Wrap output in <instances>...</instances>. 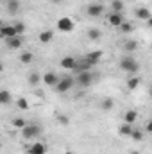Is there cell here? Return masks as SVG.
<instances>
[{"mask_svg": "<svg viewBox=\"0 0 152 154\" xmlns=\"http://www.w3.org/2000/svg\"><path fill=\"white\" fill-rule=\"evenodd\" d=\"M120 68H122L123 72L136 74V72L140 70V63H138V59H134V57H122V61H120Z\"/></svg>", "mask_w": 152, "mask_h": 154, "instance_id": "1", "label": "cell"}, {"mask_svg": "<svg viewBox=\"0 0 152 154\" xmlns=\"http://www.w3.org/2000/svg\"><path fill=\"white\" fill-rule=\"evenodd\" d=\"M41 134V127L39 125H34V124H27L25 127H22V136L25 138V140H29V138H36Z\"/></svg>", "mask_w": 152, "mask_h": 154, "instance_id": "2", "label": "cell"}, {"mask_svg": "<svg viewBox=\"0 0 152 154\" xmlns=\"http://www.w3.org/2000/svg\"><path fill=\"white\" fill-rule=\"evenodd\" d=\"M74 82H75L74 77H61V79L57 81V84H56V91H57V93H65V91H68V90L74 86Z\"/></svg>", "mask_w": 152, "mask_h": 154, "instance_id": "3", "label": "cell"}, {"mask_svg": "<svg viewBox=\"0 0 152 154\" xmlns=\"http://www.w3.org/2000/svg\"><path fill=\"white\" fill-rule=\"evenodd\" d=\"M97 77H99V74H91V72H79V74H77V82H79L81 86H90Z\"/></svg>", "mask_w": 152, "mask_h": 154, "instance_id": "4", "label": "cell"}, {"mask_svg": "<svg viewBox=\"0 0 152 154\" xmlns=\"http://www.w3.org/2000/svg\"><path fill=\"white\" fill-rule=\"evenodd\" d=\"M57 29H59L61 32H72V31H74V20L68 18V16L59 18V20H57Z\"/></svg>", "mask_w": 152, "mask_h": 154, "instance_id": "5", "label": "cell"}, {"mask_svg": "<svg viewBox=\"0 0 152 154\" xmlns=\"http://www.w3.org/2000/svg\"><path fill=\"white\" fill-rule=\"evenodd\" d=\"M86 13H88V16L97 18V16H100V14L104 13V5H102V4H90V5L86 7Z\"/></svg>", "mask_w": 152, "mask_h": 154, "instance_id": "6", "label": "cell"}, {"mask_svg": "<svg viewBox=\"0 0 152 154\" xmlns=\"http://www.w3.org/2000/svg\"><path fill=\"white\" fill-rule=\"evenodd\" d=\"M13 36H18L14 25H2L0 27V38L7 39V38H13Z\"/></svg>", "mask_w": 152, "mask_h": 154, "instance_id": "7", "label": "cell"}, {"mask_svg": "<svg viewBox=\"0 0 152 154\" xmlns=\"http://www.w3.org/2000/svg\"><path fill=\"white\" fill-rule=\"evenodd\" d=\"M90 68H91V65L86 61V57L75 59V66H74V70H75L77 74H79V72H90Z\"/></svg>", "mask_w": 152, "mask_h": 154, "instance_id": "8", "label": "cell"}, {"mask_svg": "<svg viewBox=\"0 0 152 154\" xmlns=\"http://www.w3.org/2000/svg\"><path fill=\"white\" fill-rule=\"evenodd\" d=\"M5 41H7V47L11 50H16V48H20L23 45V38L22 36H13V38H7Z\"/></svg>", "mask_w": 152, "mask_h": 154, "instance_id": "9", "label": "cell"}, {"mask_svg": "<svg viewBox=\"0 0 152 154\" xmlns=\"http://www.w3.org/2000/svg\"><path fill=\"white\" fill-rule=\"evenodd\" d=\"M41 79H43V82H45L47 86H56L57 81H59V77L56 75L54 72H47L45 75H41Z\"/></svg>", "mask_w": 152, "mask_h": 154, "instance_id": "10", "label": "cell"}, {"mask_svg": "<svg viewBox=\"0 0 152 154\" xmlns=\"http://www.w3.org/2000/svg\"><path fill=\"white\" fill-rule=\"evenodd\" d=\"M84 57H86V61H88V63L93 66V65H97V63L100 61V57H102V52H100V50H95V52H90V54H86Z\"/></svg>", "mask_w": 152, "mask_h": 154, "instance_id": "11", "label": "cell"}, {"mask_svg": "<svg viewBox=\"0 0 152 154\" xmlns=\"http://www.w3.org/2000/svg\"><path fill=\"white\" fill-rule=\"evenodd\" d=\"M27 152H29V154H45V152H47V147H45L43 143L36 142V143H32V145L27 149Z\"/></svg>", "mask_w": 152, "mask_h": 154, "instance_id": "12", "label": "cell"}, {"mask_svg": "<svg viewBox=\"0 0 152 154\" xmlns=\"http://www.w3.org/2000/svg\"><path fill=\"white\" fill-rule=\"evenodd\" d=\"M65 70H74V66H75V57H72V56H66V57H63L61 59V63H59Z\"/></svg>", "mask_w": 152, "mask_h": 154, "instance_id": "13", "label": "cell"}, {"mask_svg": "<svg viewBox=\"0 0 152 154\" xmlns=\"http://www.w3.org/2000/svg\"><path fill=\"white\" fill-rule=\"evenodd\" d=\"M122 22H125V20H123V13H111V14H109V23H111V25L118 27Z\"/></svg>", "mask_w": 152, "mask_h": 154, "instance_id": "14", "label": "cell"}, {"mask_svg": "<svg viewBox=\"0 0 152 154\" xmlns=\"http://www.w3.org/2000/svg\"><path fill=\"white\" fill-rule=\"evenodd\" d=\"M138 120V111H134V109H129L125 115H123V124H134Z\"/></svg>", "mask_w": 152, "mask_h": 154, "instance_id": "15", "label": "cell"}, {"mask_svg": "<svg viewBox=\"0 0 152 154\" xmlns=\"http://www.w3.org/2000/svg\"><path fill=\"white\" fill-rule=\"evenodd\" d=\"M136 16H138V20H150V11L147 7H138Z\"/></svg>", "mask_w": 152, "mask_h": 154, "instance_id": "16", "label": "cell"}, {"mask_svg": "<svg viewBox=\"0 0 152 154\" xmlns=\"http://www.w3.org/2000/svg\"><path fill=\"white\" fill-rule=\"evenodd\" d=\"M13 97L9 90H0V104H11Z\"/></svg>", "mask_w": 152, "mask_h": 154, "instance_id": "17", "label": "cell"}, {"mask_svg": "<svg viewBox=\"0 0 152 154\" xmlns=\"http://www.w3.org/2000/svg\"><path fill=\"white\" fill-rule=\"evenodd\" d=\"M54 39V32L50 31V29H47V31H43L41 34H39V41L41 43H50Z\"/></svg>", "mask_w": 152, "mask_h": 154, "instance_id": "18", "label": "cell"}, {"mask_svg": "<svg viewBox=\"0 0 152 154\" xmlns=\"http://www.w3.org/2000/svg\"><path fill=\"white\" fill-rule=\"evenodd\" d=\"M140 84H141V79H140L138 75L131 77V79L127 81V88H129V90H136V88H138Z\"/></svg>", "mask_w": 152, "mask_h": 154, "instance_id": "19", "label": "cell"}, {"mask_svg": "<svg viewBox=\"0 0 152 154\" xmlns=\"http://www.w3.org/2000/svg\"><path fill=\"white\" fill-rule=\"evenodd\" d=\"M18 9H20V2H18V0H7V11H9L11 14H14Z\"/></svg>", "mask_w": 152, "mask_h": 154, "instance_id": "20", "label": "cell"}, {"mask_svg": "<svg viewBox=\"0 0 152 154\" xmlns=\"http://www.w3.org/2000/svg\"><path fill=\"white\" fill-rule=\"evenodd\" d=\"M136 48H138V41H134V39H129L123 43V50H127V52H132Z\"/></svg>", "mask_w": 152, "mask_h": 154, "instance_id": "21", "label": "cell"}, {"mask_svg": "<svg viewBox=\"0 0 152 154\" xmlns=\"http://www.w3.org/2000/svg\"><path fill=\"white\" fill-rule=\"evenodd\" d=\"M131 131H132V125H131V124H123V125L118 129L120 136H131Z\"/></svg>", "mask_w": 152, "mask_h": 154, "instance_id": "22", "label": "cell"}, {"mask_svg": "<svg viewBox=\"0 0 152 154\" xmlns=\"http://www.w3.org/2000/svg\"><path fill=\"white\" fill-rule=\"evenodd\" d=\"M39 81H41V74H38V72H32V74L29 75V84H31V86H38Z\"/></svg>", "mask_w": 152, "mask_h": 154, "instance_id": "23", "label": "cell"}, {"mask_svg": "<svg viewBox=\"0 0 152 154\" xmlns=\"http://www.w3.org/2000/svg\"><path fill=\"white\" fill-rule=\"evenodd\" d=\"M131 138H132L134 142H141V140H143V133H141L140 129L132 127V131H131Z\"/></svg>", "mask_w": 152, "mask_h": 154, "instance_id": "24", "label": "cell"}, {"mask_svg": "<svg viewBox=\"0 0 152 154\" xmlns=\"http://www.w3.org/2000/svg\"><path fill=\"white\" fill-rule=\"evenodd\" d=\"M111 7H113V13H122L123 11V2L122 0H113Z\"/></svg>", "mask_w": 152, "mask_h": 154, "instance_id": "25", "label": "cell"}, {"mask_svg": "<svg viewBox=\"0 0 152 154\" xmlns=\"http://www.w3.org/2000/svg\"><path fill=\"white\" fill-rule=\"evenodd\" d=\"M118 27H120V31H122L123 34H129V32L132 31V25H131L129 22H122V23H120Z\"/></svg>", "mask_w": 152, "mask_h": 154, "instance_id": "26", "label": "cell"}, {"mask_svg": "<svg viewBox=\"0 0 152 154\" xmlns=\"http://www.w3.org/2000/svg\"><path fill=\"white\" fill-rule=\"evenodd\" d=\"M32 57H34V56H32L31 52H23V54L20 56V61H22L23 65H29V63L32 61Z\"/></svg>", "mask_w": 152, "mask_h": 154, "instance_id": "27", "label": "cell"}, {"mask_svg": "<svg viewBox=\"0 0 152 154\" xmlns=\"http://www.w3.org/2000/svg\"><path fill=\"white\" fill-rule=\"evenodd\" d=\"M16 106H18V109H29V100L23 99V97H20L16 100Z\"/></svg>", "mask_w": 152, "mask_h": 154, "instance_id": "28", "label": "cell"}, {"mask_svg": "<svg viewBox=\"0 0 152 154\" xmlns=\"http://www.w3.org/2000/svg\"><path fill=\"white\" fill-rule=\"evenodd\" d=\"M27 125V122L23 120V118H20V116H16L14 120H13V127H16V129H22V127H25Z\"/></svg>", "mask_w": 152, "mask_h": 154, "instance_id": "29", "label": "cell"}, {"mask_svg": "<svg viewBox=\"0 0 152 154\" xmlns=\"http://www.w3.org/2000/svg\"><path fill=\"white\" fill-rule=\"evenodd\" d=\"M88 38L90 39H99L100 38V31H99V29H90V31H88Z\"/></svg>", "mask_w": 152, "mask_h": 154, "instance_id": "30", "label": "cell"}, {"mask_svg": "<svg viewBox=\"0 0 152 154\" xmlns=\"http://www.w3.org/2000/svg\"><path fill=\"white\" fill-rule=\"evenodd\" d=\"M113 104H114L113 99H104V100H102V109H106V111H108V109H111V108H113Z\"/></svg>", "mask_w": 152, "mask_h": 154, "instance_id": "31", "label": "cell"}, {"mask_svg": "<svg viewBox=\"0 0 152 154\" xmlns=\"http://www.w3.org/2000/svg\"><path fill=\"white\" fill-rule=\"evenodd\" d=\"M14 29H16V34H18V36H22V34L25 32V25H23L22 22H20V23H16V25H14Z\"/></svg>", "mask_w": 152, "mask_h": 154, "instance_id": "32", "label": "cell"}, {"mask_svg": "<svg viewBox=\"0 0 152 154\" xmlns=\"http://www.w3.org/2000/svg\"><path fill=\"white\" fill-rule=\"evenodd\" d=\"M59 122H61V124H68V118H66V116H59Z\"/></svg>", "mask_w": 152, "mask_h": 154, "instance_id": "33", "label": "cell"}, {"mask_svg": "<svg viewBox=\"0 0 152 154\" xmlns=\"http://www.w3.org/2000/svg\"><path fill=\"white\" fill-rule=\"evenodd\" d=\"M152 131V122H149V124H147V133H150Z\"/></svg>", "mask_w": 152, "mask_h": 154, "instance_id": "34", "label": "cell"}, {"mask_svg": "<svg viewBox=\"0 0 152 154\" xmlns=\"http://www.w3.org/2000/svg\"><path fill=\"white\" fill-rule=\"evenodd\" d=\"M2 70H4V66H2V63H0V74H2Z\"/></svg>", "mask_w": 152, "mask_h": 154, "instance_id": "35", "label": "cell"}, {"mask_svg": "<svg viewBox=\"0 0 152 154\" xmlns=\"http://www.w3.org/2000/svg\"><path fill=\"white\" fill-rule=\"evenodd\" d=\"M131 154H140V152H138V151H132V152H131Z\"/></svg>", "mask_w": 152, "mask_h": 154, "instance_id": "36", "label": "cell"}, {"mask_svg": "<svg viewBox=\"0 0 152 154\" xmlns=\"http://www.w3.org/2000/svg\"><path fill=\"white\" fill-rule=\"evenodd\" d=\"M52 2H61V0H52Z\"/></svg>", "mask_w": 152, "mask_h": 154, "instance_id": "37", "label": "cell"}, {"mask_svg": "<svg viewBox=\"0 0 152 154\" xmlns=\"http://www.w3.org/2000/svg\"><path fill=\"white\" fill-rule=\"evenodd\" d=\"M0 27H2V20H0Z\"/></svg>", "mask_w": 152, "mask_h": 154, "instance_id": "38", "label": "cell"}, {"mask_svg": "<svg viewBox=\"0 0 152 154\" xmlns=\"http://www.w3.org/2000/svg\"><path fill=\"white\" fill-rule=\"evenodd\" d=\"M0 147H2V143H0Z\"/></svg>", "mask_w": 152, "mask_h": 154, "instance_id": "39", "label": "cell"}, {"mask_svg": "<svg viewBox=\"0 0 152 154\" xmlns=\"http://www.w3.org/2000/svg\"><path fill=\"white\" fill-rule=\"evenodd\" d=\"M68 154H72V152H68Z\"/></svg>", "mask_w": 152, "mask_h": 154, "instance_id": "40", "label": "cell"}]
</instances>
